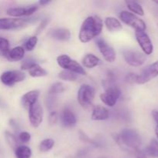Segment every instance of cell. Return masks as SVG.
Returning a JSON list of instances; mask_svg holds the SVG:
<instances>
[{
	"mask_svg": "<svg viewBox=\"0 0 158 158\" xmlns=\"http://www.w3.org/2000/svg\"><path fill=\"white\" fill-rule=\"evenodd\" d=\"M46 104L48 109L52 110L57 104V98L56 97V96L49 95V97L46 100Z\"/></svg>",
	"mask_w": 158,
	"mask_h": 158,
	"instance_id": "obj_32",
	"label": "cell"
},
{
	"mask_svg": "<svg viewBox=\"0 0 158 158\" xmlns=\"http://www.w3.org/2000/svg\"><path fill=\"white\" fill-rule=\"evenodd\" d=\"M51 1H48V0H41V1L39 2V4L41 5V6H46V5L50 3Z\"/></svg>",
	"mask_w": 158,
	"mask_h": 158,
	"instance_id": "obj_41",
	"label": "cell"
},
{
	"mask_svg": "<svg viewBox=\"0 0 158 158\" xmlns=\"http://www.w3.org/2000/svg\"><path fill=\"white\" fill-rule=\"evenodd\" d=\"M136 40L145 55H151L154 50L152 42L144 31H135Z\"/></svg>",
	"mask_w": 158,
	"mask_h": 158,
	"instance_id": "obj_13",
	"label": "cell"
},
{
	"mask_svg": "<svg viewBox=\"0 0 158 158\" xmlns=\"http://www.w3.org/2000/svg\"><path fill=\"white\" fill-rule=\"evenodd\" d=\"M38 9L37 5H31L27 7H15L10 8L7 10V15L12 18H20L23 16L32 15Z\"/></svg>",
	"mask_w": 158,
	"mask_h": 158,
	"instance_id": "obj_14",
	"label": "cell"
},
{
	"mask_svg": "<svg viewBox=\"0 0 158 158\" xmlns=\"http://www.w3.org/2000/svg\"><path fill=\"white\" fill-rule=\"evenodd\" d=\"M48 23H49V19H44L42 21V23H40V26H38V28L36 29V32H35V33L40 34V32H41L42 31H43V29L46 27Z\"/></svg>",
	"mask_w": 158,
	"mask_h": 158,
	"instance_id": "obj_37",
	"label": "cell"
},
{
	"mask_svg": "<svg viewBox=\"0 0 158 158\" xmlns=\"http://www.w3.org/2000/svg\"><path fill=\"white\" fill-rule=\"evenodd\" d=\"M158 76V60L154 62L150 66H147L141 71L139 75H137L136 83L137 84H144L148 83L151 80L154 79Z\"/></svg>",
	"mask_w": 158,
	"mask_h": 158,
	"instance_id": "obj_10",
	"label": "cell"
},
{
	"mask_svg": "<svg viewBox=\"0 0 158 158\" xmlns=\"http://www.w3.org/2000/svg\"><path fill=\"white\" fill-rule=\"evenodd\" d=\"M104 23L109 32H118V31L121 30L123 28L120 20H118L115 17H106L105 19Z\"/></svg>",
	"mask_w": 158,
	"mask_h": 158,
	"instance_id": "obj_20",
	"label": "cell"
},
{
	"mask_svg": "<svg viewBox=\"0 0 158 158\" xmlns=\"http://www.w3.org/2000/svg\"><path fill=\"white\" fill-rule=\"evenodd\" d=\"M58 114H57L56 111H52V112L49 114V118H48L49 124L53 125L55 124V123H56L57 120H58Z\"/></svg>",
	"mask_w": 158,
	"mask_h": 158,
	"instance_id": "obj_35",
	"label": "cell"
},
{
	"mask_svg": "<svg viewBox=\"0 0 158 158\" xmlns=\"http://www.w3.org/2000/svg\"><path fill=\"white\" fill-rule=\"evenodd\" d=\"M40 91L37 89H33L29 92L26 93L22 97L21 103L25 109H29L32 105L36 103L38 101L39 97H40Z\"/></svg>",
	"mask_w": 158,
	"mask_h": 158,
	"instance_id": "obj_15",
	"label": "cell"
},
{
	"mask_svg": "<svg viewBox=\"0 0 158 158\" xmlns=\"http://www.w3.org/2000/svg\"><path fill=\"white\" fill-rule=\"evenodd\" d=\"M109 118V110L105 106L97 105L93 109L91 119L96 121H101L106 120Z\"/></svg>",
	"mask_w": 158,
	"mask_h": 158,
	"instance_id": "obj_18",
	"label": "cell"
},
{
	"mask_svg": "<svg viewBox=\"0 0 158 158\" xmlns=\"http://www.w3.org/2000/svg\"><path fill=\"white\" fill-rule=\"evenodd\" d=\"M9 51V42L6 39L0 37V56L7 58Z\"/></svg>",
	"mask_w": 158,
	"mask_h": 158,
	"instance_id": "obj_30",
	"label": "cell"
},
{
	"mask_svg": "<svg viewBox=\"0 0 158 158\" xmlns=\"http://www.w3.org/2000/svg\"><path fill=\"white\" fill-rule=\"evenodd\" d=\"M10 125L12 127L14 128V129H19V127H18V124H17L16 123H15V121H14L13 120H10Z\"/></svg>",
	"mask_w": 158,
	"mask_h": 158,
	"instance_id": "obj_40",
	"label": "cell"
},
{
	"mask_svg": "<svg viewBox=\"0 0 158 158\" xmlns=\"http://www.w3.org/2000/svg\"><path fill=\"white\" fill-rule=\"evenodd\" d=\"M60 120L65 127H73L77 124V117L75 114L68 108L63 110L60 115Z\"/></svg>",
	"mask_w": 158,
	"mask_h": 158,
	"instance_id": "obj_17",
	"label": "cell"
},
{
	"mask_svg": "<svg viewBox=\"0 0 158 158\" xmlns=\"http://www.w3.org/2000/svg\"><path fill=\"white\" fill-rule=\"evenodd\" d=\"M29 110V120L30 124L34 128L40 126L43 119V110L41 104L39 101L34 103L28 109Z\"/></svg>",
	"mask_w": 158,
	"mask_h": 158,
	"instance_id": "obj_11",
	"label": "cell"
},
{
	"mask_svg": "<svg viewBox=\"0 0 158 158\" xmlns=\"http://www.w3.org/2000/svg\"><path fill=\"white\" fill-rule=\"evenodd\" d=\"M121 95V91L114 85H109L106 88V91L100 95L101 101L106 106L113 107L116 105L117 100Z\"/></svg>",
	"mask_w": 158,
	"mask_h": 158,
	"instance_id": "obj_7",
	"label": "cell"
},
{
	"mask_svg": "<svg viewBox=\"0 0 158 158\" xmlns=\"http://www.w3.org/2000/svg\"><path fill=\"white\" fill-rule=\"evenodd\" d=\"M137 158H147L144 153L142 151H137Z\"/></svg>",
	"mask_w": 158,
	"mask_h": 158,
	"instance_id": "obj_39",
	"label": "cell"
},
{
	"mask_svg": "<svg viewBox=\"0 0 158 158\" xmlns=\"http://www.w3.org/2000/svg\"><path fill=\"white\" fill-rule=\"evenodd\" d=\"M48 35L58 41H68L71 37L70 31L65 28H56L51 29L48 32Z\"/></svg>",
	"mask_w": 158,
	"mask_h": 158,
	"instance_id": "obj_16",
	"label": "cell"
},
{
	"mask_svg": "<svg viewBox=\"0 0 158 158\" xmlns=\"http://www.w3.org/2000/svg\"><path fill=\"white\" fill-rule=\"evenodd\" d=\"M38 20V17L29 18H1L0 19V29L1 30H12L23 27Z\"/></svg>",
	"mask_w": 158,
	"mask_h": 158,
	"instance_id": "obj_3",
	"label": "cell"
},
{
	"mask_svg": "<svg viewBox=\"0 0 158 158\" xmlns=\"http://www.w3.org/2000/svg\"><path fill=\"white\" fill-rule=\"evenodd\" d=\"M18 139L20 143H28L31 139V135L26 131L20 132L18 135Z\"/></svg>",
	"mask_w": 158,
	"mask_h": 158,
	"instance_id": "obj_33",
	"label": "cell"
},
{
	"mask_svg": "<svg viewBox=\"0 0 158 158\" xmlns=\"http://www.w3.org/2000/svg\"><path fill=\"white\" fill-rule=\"evenodd\" d=\"M15 155L16 158H30L32 156V151L26 145H19L15 150Z\"/></svg>",
	"mask_w": 158,
	"mask_h": 158,
	"instance_id": "obj_24",
	"label": "cell"
},
{
	"mask_svg": "<svg viewBox=\"0 0 158 158\" xmlns=\"http://www.w3.org/2000/svg\"><path fill=\"white\" fill-rule=\"evenodd\" d=\"M54 144H55V141L54 140L51 138L45 139V140H42L41 143L39 145V149L42 152H48L50 151L52 148H53Z\"/></svg>",
	"mask_w": 158,
	"mask_h": 158,
	"instance_id": "obj_29",
	"label": "cell"
},
{
	"mask_svg": "<svg viewBox=\"0 0 158 158\" xmlns=\"http://www.w3.org/2000/svg\"><path fill=\"white\" fill-rule=\"evenodd\" d=\"M57 63L65 70H69L78 75H86V71L83 66L77 61L73 60L66 54H62L56 58Z\"/></svg>",
	"mask_w": 158,
	"mask_h": 158,
	"instance_id": "obj_5",
	"label": "cell"
},
{
	"mask_svg": "<svg viewBox=\"0 0 158 158\" xmlns=\"http://www.w3.org/2000/svg\"><path fill=\"white\" fill-rule=\"evenodd\" d=\"M103 20L98 15L88 16L85 19L79 32V40L81 43H86L98 36L103 30Z\"/></svg>",
	"mask_w": 158,
	"mask_h": 158,
	"instance_id": "obj_1",
	"label": "cell"
},
{
	"mask_svg": "<svg viewBox=\"0 0 158 158\" xmlns=\"http://www.w3.org/2000/svg\"><path fill=\"white\" fill-rule=\"evenodd\" d=\"M66 89L65 85L61 82H56L54 83L53 84L51 85L50 88L49 89V95H54L56 96V94H62Z\"/></svg>",
	"mask_w": 158,
	"mask_h": 158,
	"instance_id": "obj_28",
	"label": "cell"
},
{
	"mask_svg": "<svg viewBox=\"0 0 158 158\" xmlns=\"http://www.w3.org/2000/svg\"><path fill=\"white\" fill-rule=\"evenodd\" d=\"M125 3H126L129 10L132 12L133 14L134 13V15L137 14V15H140V16H143L144 15V11H143L142 6L138 2L135 1H125Z\"/></svg>",
	"mask_w": 158,
	"mask_h": 158,
	"instance_id": "obj_25",
	"label": "cell"
},
{
	"mask_svg": "<svg viewBox=\"0 0 158 158\" xmlns=\"http://www.w3.org/2000/svg\"><path fill=\"white\" fill-rule=\"evenodd\" d=\"M26 79V74L19 70H9L2 73L0 77L2 83L7 86H12L15 83L23 82Z\"/></svg>",
	"mask_w": 158,
	"mask_h": 158,
	"instance_id": "obj_9",
	"label": "cell"
},
{
	"mask_svg": "<svg viewBox=\"0 0 158 158\" xmlns=\"http://www.w3.org/2000/svg\"><path fill=\"white\" fill-rule=\"evenodd\" d=\"M58 77L62 80H64V81H75L78 78V74L74 73L71 72L69 70H62L61 72L59 73Z\"/></svg>",
	"mask_w": 158,
	"mask_h": 158,
	"instance_id": "obj_27",
	"label": "cell"
},
{
	"mask_svg": "<svg viewBox=\"0 0 158 158\" xmlns=\"http://www.w3.org/2000/svg\"><path fill=\"white\" fill-rule=\"evenodd\" d=\"M120 18L123 23L134 28L136 31H145L146 23L141 19H139L136 15L128 11H122Z\"/></svg>",
	"mask_w": 158,
	"mask_h": 158,
	"instance_id": "obj_6",
	"label": "cell"
},
{
	"mask_svg": "<svg viewBox=\"0 0 158 158\" xmlns=\"http://www.w3.org/2000/svg\"><path fill=\"white\" fill-rule=\"evenodd\" d=\"M96 91L92 86L83 84L77 92V100L80 106L84 109H88L93 104L95 98Z\"/></svg>",
	"mask_w": 158,
	"mask_h": 158,
	"instance_id": "obj_4",
	"label": "cell"
},
{
	"mask_svg": "<svg viewBox=\"0 0 158 158\" xmlns=\"http://www.w3.org/2000/svg\"><path fill=\"white\" fill-rule=\"evenodd\" d=\"M155 2L157 5H158V1H155V2Z\"/></svg>",
	"mask_w": 158,
	"mask_h": 158,
	"instance_id": "obj_42",
	"label": "cell"
},
{
	"mask_svg": "<svg viewBox=\"0 0 158 158\" xmlns=\"http://www.w3.org/2000/svg\"><path fill=\"white\" fill-rule=\"evenodd\" d=\"M144 154L151 157H158V141L155 139H152L148 146L145 148Z\"/></svg>",
	"mask_w": 158,
	"mask_h": 158,
	"instance_id": "obj_23",
	"label": "cell"
},
{
	"mask_svg": "<svg viewBox=\"0 0 158 158\" xmlns=\"http://www.w3.org/2000/svg\"><path fill=\"white\" fill-rule=\"evenodd\" d=\"M97 46L103 59L106 62L112 63L115 61L117 58L115 50L103 39H99L98 40H97Z\"/></svg>",
	"mask_w": 158,
	"mask_h": 158,
	"instance_id": "obj_12",
	"label": "cell"
},
{
	"mask_svg": "<svg viewBox=\"0 0 158 158\" xmlns=\"http://www.w3.org/2000/svg\"><path fill=\"white\" fill-rule=\"evenodd\" d=\"M35 63H37L36 62H35V60H32V59H27V60H24V61L23 62V63H22L21 65V69H28V70H29V68H30L32 65L35 64Z\"/></svg>",
	"mask_w": 158,
	"mask_h": 158,
	"instance_id": "obj_34",
	"label": "cell"
},
{
	"mask_svg": "<svg viewBox=\"0 0 158 158\" xmlns=\"http://www.w3.org/2000/svg\"><path fill=\"white\" fill-rule=\"evenodd\" d=\"M29 73L32 77H43L48 75L47 71L40 66L38 63L32 65L29 69Z\"/></svg>",
	"mask_w": 158,
	"mask_h": 158,
	"instance_id": "obj_22",
	"label": "cell"
},
{
	"mask_svg": "<svg viewBox=\"0 0 158 158\" xmlns=\"http://www.w3.org/2000/svg\"><path fill=\"white\" fill-rule=\"evenodd\" d=\"M123 56L126 63L134 67L142 66L147 60L146 55L137 50L127 49L123 52Z\"/></svg>",
	"mask_w": 158,
	"mask_h": 158,
	"instance_id": "obj_8",
	"label": "cell"
},
{
	"mask_svg": "<svg viewBox=\"0 0 158 158\" xmlns=\"http://www.w3.org/2000/svg\"><path fill=\"white\" fill-rule=\"evenodd\" d=\"M25 56V49L23 46H15L10 49L7 59L10 61H20L23 60Z\"/></svg>",
	"mask_w": 158,
	"mask_h": 158,
	"instance_id": "obj_21",
	"label": "cell"
},
{
	"mask_svg": "<svg viewBox=\"0 0 158 158\" xmlns=\"http://www.w3.org/2000/svg\"><path fill=\"white\" fill-rule=\"evenodd\" d=\"M83 67H86L87 69H92L96 67L102 63V61L99 57L92 53H88L84 56L82 60Z\"/></svg>",
	"mask_w": 158,
	"mask_h": 158,
	"instance_id": "obj_19",
	"label": "cell"
},
{
	"mask_svg": "<svg viewBox=\"0 0 158 158\" xmlns=\"http://www.w3.org/2000/svg\"><path fill=\"white\" fill-rule=\"evenodd\" d=\"M152 116H153V118L154 120H155L156 123V129H155V133H156V135H157V138H158V111L157 110H153L152 111Z\"/></svg>",
	"mask_w": 158,
	"mask_h": 158,
	"instance_id": "obj_38",
	"label": "cell"
},
{
	"mask_svg": "<svg viewBox=\"0 0 158 158\" xmlns=\"http://www.w3.org/2000/svg\"><path fill=\"white\" fill-rule=\"evenodd\" d=\"M115 141L121 148L138 149L141 144L140 134L134 129H123L119 134L114 136Z\"/></svg>",
	"mask_w": 158,
	"mask_h": 158,
	"instance_id": "obj_2",
	"label": "cell"
},
{
	"mask_svg": "<svg viewBox=\"0 0 158 158\" xmlns=\"http://www.w3.org/2000/svg\"><path fill=\"white\" fill-rule=\"evenodd\" d=\"M5 137H6V140L7 141L8 144L14 151L20 145V142L19 140V139L13 134H12V133L9 132V131H6V133H5Z\"/></svg>",
	"mask_w": 158,
	"mask_h": 158,
	"instance_id": "obj_26",
	"label": "cell"
},
{
	"mask_svg": "<svg viewBox=\"0 0 158 158\" xmlns=\"http://www.w3.org/2000/svg\"><path fill=\"white\" fill-rule=\"evenodd\" d=\"M137 74L134 73H130L125 77V80H126L127 83H136V80H137Z\"/></svg>",
	"mask_w": 158,
	"mask_h": 158,
	"instance_id": "obj_36",
	"label": "cell"
},
{
	"mask_svg": "<svg viewBox=\"0 0 158 158\" xmlns=\"http://www.w3.org/2000/svg\"><path fill=\"white\" fill-rule=\"evenodd\" d=\"M37 43H38V37L36 35L30 36L25 42V49L27 51H32L35 49Z\"/></svg>",
	"mask_w": 158,
	"mask_h": 158,
	"instance_id": "obj_31",
	"label": "cell"
}]
</instances>
